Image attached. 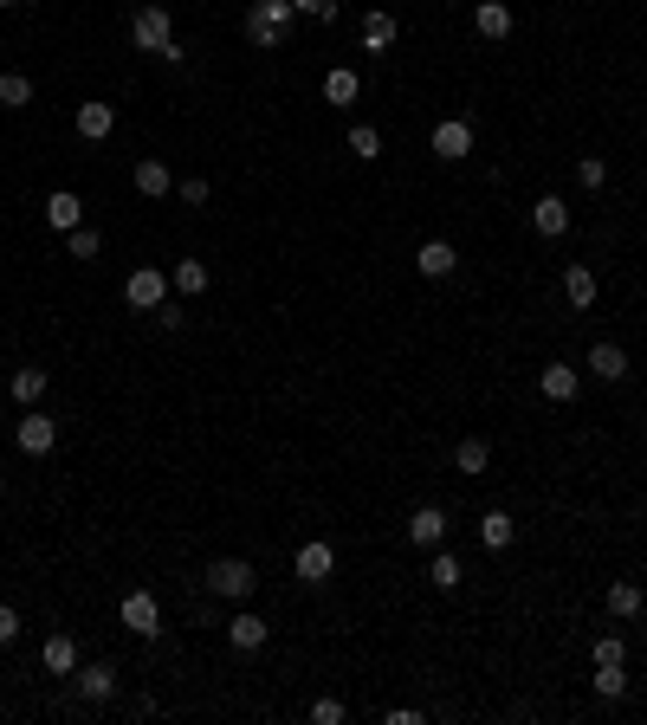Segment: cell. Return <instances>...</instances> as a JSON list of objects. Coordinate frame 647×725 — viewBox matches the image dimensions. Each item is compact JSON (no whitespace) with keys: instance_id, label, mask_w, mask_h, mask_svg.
I'll use <instances>...</instances> for the list:
<instances>
[{"instance_id":"6da1fadb","label":"cell","mask_w":647,"mask_h":725,"mask_svg":"<svg viewBox=\"0 0 647 725\" xmlns=\"http://www.w3.org/2000/svg\"><path fill=\"white\" fill-rule=\"evenodd\" d=\"M292 0H253V7H246V39H253V46H266V52H279L285 39H292Z\"/></svg>"},{"instance_id":"7a4b0ae2","label":"cell","mask_w":647,"mask_h":725,"mask_svg":"<svg viewBox=\"0 0 647 725\" xmlns=\"http://www.w3.org/2000/svg\"><path fill=\"white\" fill-rule=\"evenodd\" d=\"M130 46L136 52H156V59H162V46H175V20H169L162 0H143V7L130 13Z\"/></svg>"},{"instance_id":"3957f363","label":"cell","mask_w":647,"mask_h":725,"mask_svg":"<svg viewBox=\"0 0 647 725\" xmlns=\"http://www.w3.org/2000/svg\"><path fill=\"white\" fill-rule=\"evenodd\" d=\"M253 590H259V570L246 564V557H220V564H208V596H227V603H246Z\"/></svg>"},{"instance_id":"277c9868","label":"cell","mask_w":647,"mask_h":725,"mask_svg":"<svg viewBox=\"0 0 647 725\" xmlns=\"http://www.w3.org/2000/svg\"><path fill=\"white\" fill-rule=\"evenodd\" d=\"M123 298H130V311H156V305H169V272L136 266L130 279H123Z\"/></svg>"},{"instance_id":"5b68a950","label":"cell","mask_w":647,"mask_h":725,"mask_svg":"<svg viewBox=\"0 0 647 725\" xmlns=\"http://www.w3.org/2000/svg\"><path fill=\"white\" fill-rule=\"evenodd\" d=\"M428 149H434L440 162H466V156H473V123H466V117H447V123H434Z\"/></svg>"},{"instance_id":"8992f818","label":"cell","mask_w":647,"mask_h":725,"mask_svg":"<svg viewBox=\"0 0 647 725\" xmlns=\"http://www.w3.org/2000/svg\"><path fill=\"white\" fill-rule=\"evenodd\" d=\"M72 687H78V700H85V706H104V700H117V667H104V661H78Z\"/></svg>"},{"instance_id":"52a82bcc","label":"cell","mask_w":647,"mask_h":725,"mask_svg":"<svg viewBox=\"0 0 647 725\" xmlns=\"http://www.w3.org/2000/svg\"><path fill=\"white\" fill-rule=\"evenodd\" d=\"M117 615H123V628H130V635H143V641L162 635V609H156V596H149V590H130Z\"/></svg>"},{"instance_id":"ba28073f","label":"cell","mask_w":647,"mask_h":725,"mask_svg":"<svg viewBox=\"0 0 647 725\" xmlns=\"http://www.w3.org/2000/svg\"><path fill=\"white\" fill-rule=\"evenodd\" d=\"M531 234H538V240H563V234H570V201H563V195H538V201H531Z\"/></svg>"},{"instance_id":"9c48e42d","label":"cell","mask_w":647,"mask_h":725,"mask_svg":"<svg viewBox=\"0 0 647 725\" xmlns=\"http://www.w3.org/2000/svg\"><path fill=\"white\" fill-rule=\"evenodd\" d=\"M13 441H20V454H52L59 447V421L52 415H20V428H13Z\"/></svg>"},{"instance_id":"30bf717a","label":"cell","mask_w":647,"mask_h":725,"mask_svg":"<svg viewBox=\"0 0 647 725\" xmlns=\"http://www.w3.org/2000/svg\"><path fill=\"white\" fill-rule=\"evenodd\" d=\"M227 641H233L240 654H253V648H266V641H272V622H266V615H253V609H240V615L227 622Z\"/></svg>"},{"instance_id":"8fae6325","label":"cell","mask_w":647,"mask_h":725,"mask_svg":"<svg viewBox=\"0 0 647 725\" xmlns=\"http://www.w3.org/2000/svg\"><path fill=\"white\" fill-rule=\"evenodd\" d=\"M440 538H447V512H440V505H421V512H408V544H421V551H440Z\"/></svg>"},{"instance_id":"7c38bea8","label":"cell","mask_w":647,"mask_h":725,"mask_svg":"<svg viewBox=\"0 0 647 725\" xmlns=\"http://www.w3.org/2000/svg\"><path fill=\"white\" fill-rule=\"evenodd\" d=\"M576 389H583L576 363H544V376H538V395H544V402H576Z\"/></svg>"},{"instance_id":"4fadbf2b","label":"cell","mask_w":647,"mask_h":725,"mask_svg":"<svg viewBox=\"0 0 647 725\" xmlns=\"http://www.w3.org/2000/svg\"><path fill=\"white\" fill-rule=\"evenodd\" d=\"M46 221H52V234H72V227H85V201H78L72 188H52L46 195Z\"/></svg>"},{"instance_id":"5bb4252c","label":"cell","mask_w":647,"mask_h":725,"mask_svg":"<svg viewBox=\"0 0 647 725\" xmlns=\"http://www.w3.org/2000/svg\"><path fill=\"white\" fill-rule=\"evenodd\" d=\"M473 33L479 39H512V7L505 0H473Z\"/></svg>"},{"instance_id":"9a60e30c","label":"cell","mask_w":647,"mask_h":725,"mask_svg":"<svg viewBox=\"0 0 647 725\" xmlns=\"http://www.w3.org/2000/svg\"><path fill=\"white\" fill-rule=\"evenodd\" d=\"M583 369H589L596 382H622V376H628V350H622V344H596V350L583 357Z\"/></svg>"},{"instance_id":"2e32d148","label":"cell","mask_w":647,"mask_h":725,"mask_svg":"<svg viewBox=\"0 0 647 725\" xmlns=\"http://www.w3.org/2000/svg\"><path fill=\"white\" fill-rule=\"evenodd\" d=\"M39 661H46V674H65V680H72L85 654H78V641H72V635H46V648H39Z\"/></svg>"},{"instance_id":"e0dca14e","label":"cell","mask_w":647,"mask_h":725,"mask_svg":"<svg viewBox=\"0 0 647 725\" xmlns=\"http://www.w3.org/2000/svg\"><path fill=\"white\" fill-rule=\"evenodd\" d=\"M7 395H13L20 408H39V395H46V369H39V363H20V369L7 376Z\"/></svg>"},{"instance_id":"ac0fdd59","label":"cell","mask_w":647,"mask_h":725,"mask_svg":"<svg viewBox=\"0 0 647 725\" xmlns=\"http://www.w3.org/2000/svg\"><path fill=\"white\" fill-rule=\"evenodd\" d=\"M415 266H421V279H447V272L460 266V253H453V240H421Z\"/></svg>"},{"instance_id":"d6986e66","label":"cell","mask_w":647,"mask_h":725,"mask_svg":"<svg viewBox=\"0 0 647 725\" xmlns=\"http://www.w3.org/2000/svg\"><path fill=\"white\" fill-rule=\"evenodd\" d=\"M130 182H136V195H149V201H162V195H169V188H175V175H169V162H156V156H143V162H136V175H130Z\"/></svg>"},{"instance_id":"ffe728a7","label":"cell","mask_w":647,"mask_h":725,"mask_svg":"<svg viewBox=\"0 0 647 725\" xmlns=\"http://www.w3.org/2000/svg\"><path fill=\"white\" fill-rule=\"evenodd\" d=\"M395 33H402V26H395V13H382V7L363 13V52H389Z\"/></svg>"},{"instance_id":"44dd1931","label":"cell","mask_w":647,"mask_h":725,"mask_svg":"<svg viewBox=\"0 0 647 725\" xmlns=\"http://www.w3.org/2000/svg\"><path fill=\"white\" fill-rule=\"evenodd\" d=\"M117 130V111H110V104H78V136H85V143H104V136Z\"/></svg>"},{"instance_id":"7402d4cb","label":"cell","mask_w":647,"mask_h":725,"mask_svg":"<svg viewBox=\"0 0 647 725\" xmlns=\"http://www.w3.org/2000/svg\"><path fill=\"white\" fill-rule=\"evenodd\" d=\"M292 570H298L305 583H330V570H337V551H330V544H305Z\"/></svg>"},{"instance_id":"603a6c76","label":"cell","mask_w":647,"mask_h":725,"mask_svg":"<svg viewBox=\"0 0 647 725\" xmlns=\"http://www.w3.org/2000/svg\"><path fill=\"white\" fill-rule=\"evenodd\" d=\"M647 609V590H641V583H609V615H615V622H635V615Z\"/></svg>"},{"instance_id":"cb8c5ba5","label":"cell","mask_w":647,"mask_h":725,"mask_svg":"<svg viewBox=\"0 0 647 725\" xmlns=\"http://www.w3.org/2000/svg\"><path fill=\"white\" fill-rule=\"evenodd\" d=\"M453 473H466V480L492 473V447L479 441V434H473V441H460V447H453Z\"/></svg>"},{"instance_id":"d4e9b609","label":"cell","mask_w":647,"mask_h":725,"mask_svg":"<svg viewBox=\"0 0 647 725\" xmlns=\"http://www.w3.org/2000/svg\"><path fill=\"white\" fill-rule=\"evenodd\" d=\"M512 538H518L512 512H479V544H486V551H505Z\"/></svg>"},{"instance_id":"484cf974","label":"cell","mask_w":647,"mask_h":725,"mask_svg":"<svg viewBox=\"0 0 647 725\" xmlns=\"http://www.w3.org/2000/svg\"><path fill=\"white\" fill-rule=\"evenodd\" d=\"M563 298H570L576 311H589V305H596V272H589V266H570V272H563Z\"/></svg>"},{"instance_id":"4316f807","label":"cell","mask_w":647,"mask_h":725,"mask_svg":"<svg viewBox=\"0 0 647 725\" xmlns=\"http://www.w3.org/2000/svg\"><path fill=\"white\" fill-rule=\"evenodd\" d=\"M460 577H466V564L453 551H434L428 557V583H434V590H460Z\"/></svg>"},{"instance_id":"83f0119b","label":"cell","mask_w":647,"mask_h":725,"mask_svg":"<svg viewBox=\"0 0 647 725\" xmlns=\"http://www.w3.org/2000/svg\"><path fill=\"white\" fill-rule=\"evenodd\" d=\"M169 279H175V292H182V298H201V292H208V266H201V259H175Z\"/></svg>"},{"instance_id":"f1b7e54d","label":"cell","mask_w":647,"mask_h":725,"mask_svg":"<svg viewBox=\"0 0 647 725\" xmlns=\"http://www.w3.org/2000/svg\"><path fill=\"white\" fill-rule=\"evenodd\" d=\"M0 104H7V111H26V104H33V78L26 72H0Z\"/></svg>"},{"instance_id":"f546056e","label":"cell","mask_w":647,"mask_h":725,"mask_svg":"<svg viewBox=\"0 0 647 725\" xmlns=\"http://www.w3.org/2000/svg\"><path fill=\"white\" fill-rule=\"evenodd\" d=\"M324 98H330V104H356V72H350V65L324 72Z\"/></svg>"},{"instance_id":"4dcf8cb0","label":"cell","mask_w":647,"mask_h":725,"mask_svg":"<svg viewBox=\"0 0 647 725\" xmlns=\"http://www.w3.org/2000/svg\"><path fill=\"white\" fill-rule=\"evenodd\" d=\"M350 156L376 162V156H382V130H369V123H350Z\"/></svg>"},{"instance_id":"1f68e13d","label":"cell","mask_w":647,"mask_h":725,"mask_svg":"<svg viewBox=\"0 0 647 725\" xmlns=\"http://www.w3.org/2000/svg\"><path fill=\"white\" fill-rule=\"evenodd\" d=\"M65 253H72V259H98V253H104L98 227H72V234H65Z\"/></svg>"},{"instance_id":"d6a6232c","label":"cell","mask_w":647,"mask_h":725,"mask_svg":"<svg viewBox=\"0 0 647 725\" xmlns=\"http://www.w3.org/2000/svg\"><path fill=\"white\" fill-rule=\"evenodd\" d=\"M589 661H596V667H628V648H622V635H602L596 648H589Z\"/></svg>"},{"instance_id":"836d02e7","label":"cell","mask_w":647,"mask_h":725,"mask_svg":"<svg viewBox=\"0 0 647 725\" xmlns=\"http://www.w3.org/2000/svg\"><path fill=\"white\" fill-rule=\"evenodd\" d=\"M350 719V706L337 700V693H324V700H311V725H343Z\"/></svg>"},{"instance_id":"e575fe53","label":"cell","mask_w":647,"mask_h":725,"mask_svg":"<svg viewBox=\"0 0 647 725\" xmlns=\"http://www.w3.org/2000/svg\"><path fill=\"white\" fill-rule=\"evenodd\" d=\"M576 182H583L589 195H596V188L609 182V162H602V156H583V162H576Z\"/></svg>"},{"instance_id":"d590c367","label":"cell","mask_w":647,"mask_h":725,"mask_svg":"<svg viewBox=\"0 0 647 725\" xmlns=\"http://www.w3.org/2000/svg\"><path fill=\"white\" fill-rule=\"evenodd\" d=\"M596 693H602V700H622V693H628V674H622V667H596Z\"/></svg>"},{"instance_id":"8d00e7d4","label":"cell","mask_w":647,"mask_h":725,"mask_svg":"<svg viewBox=\"0 0 647 725\" xmlns=\"http://www.w3.org/2000/svg\"><path fill=\"white\" fill-rule=\"evenodd\" d=\"M298 20H337V0H292Z\"/></svg>"},{"instance_id":"74e56055","label":"cell","mask_w":647,"mask_h":725,"mask_svg":"<svg viewBox=\"0 0 647 725\" xmlns=\"http://www.w3.org/2000/svg\"><path fill=\"white\" fill-rule=\"evenodd\" d=\"M175 195H182V201H188V208H201V201H208V195H214V188H208V182H201V175H188V182H175Z\"/></svg>"},{"instance_id":"f35d334b","label":"cell","mask_w":647,"mask_h":725,"mask_svg":"<svg viewBox=\"0 0 647 725\" xmlns=\"http://www.w3.org/2000/svg\"><path fill=\"white\" fill-rule=\"evenodd\" d=\"M13 641H20V609L0 603V648H13Z\"/></svg>"},{"instance_id":"ab89813d","label":"cell","mask_w":647,"mask_h":725,"mask_svg":"<svg viewBox=\"0 0 647 725\" xmlns=\"http://www.w3.org/2000/svg\"><path fill=\"white\" fill-rule=\"evenodd\" d=\"M382 725H428V719H421V713H415V706H395V713H389V719H382Z\"/></svg>"},{"instance_id":"60d3db41","label":"cell","mask_w":647,"mask_h":725,"mask_svg":"<svg viewBox=\"0 0 647 725\" xmlns=\"http://www.w3.org/2000/svg\"><path fill=\"white\" fill-rule=\"evenodd\" d=\"M0 7H20V0H0Z\"/></svg>"},{"instance_id":"b9f144b4","label":"cell","mask_w":647,"mask_h":725,"mask_svg":"<svg viewBox=\"0 0 647 725\" xmlns=\"http://www.w3.org/2000/svg\"><path fill=\"white\" fill-rule=\"evenodd\" d=\"M0 492H7V473H0Z\"/></svg>"},{"instance_id":"7bdbcfd3","label":"cell","mask_w":647,"mask_h":725,"mask_svg":"<svg viewBox=\"0 0 647 725\" xmlns=\"http://www.w3.org/2000/svg\"><path fill=\"white\" fill-rule=\"evenodd\" d=\"M20 7H33V0H20Z\"/></svg>"}]
</instances>
